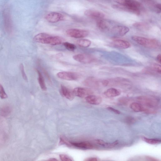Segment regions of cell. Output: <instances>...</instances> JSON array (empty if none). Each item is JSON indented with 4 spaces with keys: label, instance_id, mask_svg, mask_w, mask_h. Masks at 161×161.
<instances>
[{
    "label": "cell",
    "instance_id": "obj_19",
    "mask_svg": "<svg viewBox=\"0 0 161 161\" xmlns=\"http://www.w3.org/2000/svg\"><path fill=\"white\" fill-rule=\"evenodd\" d=\"M71 143L75 147L86 149H93L95 147L93 143L88 141Z\"/></svg>",
    "mask_w": 161,
    "mask_h": 161
},
{
    "label": "cell",
    "instance_id": "obj_35",
    "mask_svg": "<svg viewBox=\"0 0 161 161\" xmlns=\"http://www.w3.org/2000/svg\"><path fill=\"white\" fill-rule=\"evenodd\" d=\"M85 160L87 161H97L99 160L97 158L90 157L86 159Z\"/></svg>",
    "mask_w": 161,
    "mask_h": 161
},
{
    "label": "cell",
    "instance_id": "obj_16",
    "mask_svg": "<svg viewBox=\"0 0 161 161\" xmlns=\"http://www.w3.org/2000/svg\"><path fill=\"white\" fill-rule=\"evenodd\" d=\"M85 99L86 102L89 104L94 105H100L102 101V98L101 97L92 95L86 96Z\"/></svg>",
    "mask_w": 161,
    "mask_h": 161
},
{
    "label": "cell",
    "instance_id": "obj_29",
    "mask_svg": "<svg viewBox=\"0 0 161 161\" xmlns=\"http://www.w3.org/2000/svg\"><path fill=\"white\" fill-rule=\"evenodd\" d=\"M0 97L2 99L7 98L8 96L2 85L0 84Z\"/></svg>",
    "mask_w": 161,
    "mask_h": 161
},
{
    "label": "cell",
    "instance_id": "obj_31",
    "mask_svg": "<svg viewBox=\"0 0 161 161\" xmlns=\"http://www.w3.org/2000/svg\"><path fill=\"white\" fill-rule=\"evenodd\" d=\"M20 69L22 73V75L24 79L27 82L28 80L27 78L25 72L24 67L22 64L20 65Z\"/></svg>",
    "mask_w": 161,
    "mask_h": 161
},
{
    "label": "cell",
    "instance_id": "obj_24",
    "mask_svg": "<svg viewBox=\"0 0 161 161\" xmlns=\"http://www.w3.org/2000/svg\"><path fill=\"white\" fill-rule=\"evenodd\" d=\"M77 43L78 46L83 48L89 47L91 44L90 40L87 39H81L77 41Z\"/></svg>",
    "mask_w": 161,
    "mask_h": 161
},
{
    "label": "cell",
    "instance_id": "obj_32",
    "mask_svg": "<svg viewBox=\"0 0 161 161\" xmlns=\"http://www.w3.org/2000/svg\"><path fill=\"white\" fill-rule=\"evenodd\" d=\"M141 1L147 4L148 5L153 7L155 8L156 4L155 3L154 0H141Z\"/></svg>",
    "mask_w": 161,
    "mask_h": 161
},
{
    "label": "cell",
    "instance_id": "obj_22",
    "mask_svg": "<svg viewBox=\"0 0 161 161\" xmlns=\"http://www.w3.org/2000/svg\"><path fill=\"white\" fill-rule=\"evenodd\" d=\"M96 142L99 145L105 148H111L117 146L118 143V141H115L112 143H106L101 139H96Z\"/></svg>",
    "mask_w": 161,
    "mask_h": 161
},
{
    "label": "cell",
    "instance_id": "obj_14",
    "mask_svg": "<svg viewBox=\"0 0 161 161\" xmlns=\"http://www.w3.org/2000/svg\"><path fill=\"white\" fill-rule=\"evenodd\" d=\"M112 32L115 35L123 36L126 34L129 31V27L124 26H117L112 28Z\"/></svg>",
    "mask_w": 161,
    "mask_h": 161
},
{
    "label": "cell",
    "instance_id": "obj_23",
    "mask_svg": "<svg viewBox=\"0 0 161 161\" xmlns=\"http://www.w3.org/2000/svg\"><path fill=\"white\" fill-rule=\"evenodd\" d=\"M37 73H38V80L39 82V84L40 86V88L42 90L44 91H46L47 90V87L45 84L44 78L43 77L42 74L39 70H36Z\"/></svg>",
    "mask_w": 161,
    "mask_h": 161
},
{
    "label": "cell",
    "instance_id": "obj_12",
    "mask_svg": "<svg viewBox=\"0 0 161 161\" xmlns=\"http://www.w3.org/2000/svg\"><path fill=\"white\" fill-rule=\"evenodd\" d=\"M84 14L87 17L97 20L103 19L105 16L102 12L94 10H88L84 12Z\"/></svg>",
    "mask_w": 161,
    "mask_h": 161
},
{
    "label": "cell",
    "instance_id": "obj_26",
    "mask_svg": "<svg viewBox=\"0 0 161 161\" xmlns=\"http://www.w3.org/2000/svg\"><path fill=\"white\" fill-rule=\"evenodd\" d=\"M142 139L143 141L152 145H156L160 143L161 140L157 139H150L145 137H143Z\"/></svg>",
    "mask_w": 161,
    "mask_h": 161
},
{
    "label": "cell",
    "instance_id": "obj_38",
    "mask_svg": "<svg viewBox=\"0 0 161 161\" xmlns=\"http://www.w3.org/2000/svg\"><path fill=\"white\" fill-rule=\"evenodd\" d=\"M49 160L50 161H57L58 160L57 159L55 158H51Z\"/></svg>",
    "mask_w": 161,
    "mask_h": 161
},
{
    "label": "cell",
    "instance_id": "obj_8",
    "mask_svg": "<svg viewBox=\"0 0 161 161\" xmlns=\"http://www.w3.org/2000/svg\"><path fill=\"white\" fill-rule=\"evenodd\" d=\"M112 7L115 10L129 12L136 15H139L140 14V11L139 8L119 5L118 4L113 5Z\"/></svg>",
    "mask_w": 161,
    "mask_h": 161
},
{
    "label": "cell",
    "instance_id": "obj_11",
    "mask_svg": "<svg viewBox=\"0 0 161 161\" xmlns=\"http://www.w3.org/2000/svg\"><path fill=\"white\" fill-rule=\"evenodd\" d=\"M45 18L51 23H56L64 19V16L61 14L57 12H52L47 14Z\"/></svg>",
    "mask_w": 161,
    "mask_h": 161
},
{
    "label": "cell",
    "instance_id": "obj_5",
    "mask_svg": "<svg viewBox=\"0 0 161 161\" xmlns=\"http://www.w3.org/2000/svg\"><path fill=\"white\" fill-rule=\"evenodd\" d=\"M4 27L6 31L11 33L13 30V23L9 10L5 9L3 13Z\"/></svg>",
    "mask_w": 161,
    "mask_h": 161
},
{
    "label": "cell",
    "instance_id": "obj_37",
    "mask_svg": "<svg viewBox=\"0 0 161 161\" xmlns=\"http://www.w3.org/2000/svg\"><path fill=\"white\" fill-rule=\"evenodd\" d=\"M157 59L158 61L160 64L161 63V55L160 54L158 55L157 57Z\"/></svg>",
    "mask_w": 161,
    "mask_h": 161
},
{
    "label": "cell",
    "instance_id": "obj_33",
    "mask_svg": "<svg viewBox=\"0 0 161 161\" xmlns=\"http://www.w3.org/2000/svg\"><path fill=\"white\" fill-rule=\"evenodd\" d=\"M60 157L62 161H72L71 158L67 155H60Z\"/></svg>",
    "mask_w": 161,
    "mask_h": 161
},
{
    "label": "cell",
    "instance_id": "obj_18",
    "mask_svg": "<svg viewBox=\"0 0 161 161\" xmlns=\"http://www.w3.org/2000/svg\"><path fill=\"white\" fill-rule=\"evenodd\" d=\"M96 24L98 27L101 31L106 32L110 30V23L103 19L98 20Z\"/></svg>",
    "mask_w": 161,
    "mask_h": 161
},
{
    "label": "cell",
    "instance_id": "obj_10",
    "mask_svg": "<svg viewBox=\"0 0 161 161\" xmlns=\"http://www.w3.org/2000/svg\"><path fill=\"white\" fill-rule=\"evenodd\" d=\"M74 96L81 98H84L89 96L92 95V91L89 88L77 87L73 90Z\"/></svg>",
    "mask_w": 161,
    "mask_h": 161
},
{
    "label": "cell",
    "instance_id": "obj_27",
    "mask_svg": "<svg viewBox=\"0 0 161 161\" xmlns=\"http://www.w3.org/2000/svg\"><path fill=\"white\" fill-rule=\"evenodd\" d=\"M11 108L10 107L8 106L4 107L0 110V115L2 116L6 117L11 113Z\"/></svg>",
    "mask_w": 161,
    "mask_h": 161
},
{
    "label": "cell",
    "instance_id": "obj_17",
    "mask_svg": "<svg viewBox=\"0 0 161 161\" xmlns=\"http://www.w3.org/2000/svg\"><path fill=\"white\" fill-rule=\"evenodd\" d=\"M61 92L63 96L70 101L73 100L75 96L73 91L63 85L61 86Z\"/></svg>",
    "mask_w": 161,
    "mask_h": 161
},
{
    "label": "cell",
    "instance_id": "obj_1",
    "mask_svg": "<svg viewBox=\"0 0 161 161\" xmlns=\"http://www.w3.org/2000/svg\"><path fill=\"white\" fill-rule=\"evenodd\" d=\"M36 42L52 45H56L63 44L65 41L63 37L53 36L46 33H41L36 35L34 38Z\"/></svg>",
    "mask_w": 161,
    "mask_h": 161
},
{
    "label": "cell",
    "instance_id": "obj_15",
    "mask_svg": "<svg viewBox=\"0 0 161 161\" xmlns=\"http://www.w3.org/2000/svg\"><path fill=\"white\" fill-rule=\"evenodd\" d=\"M112 44L115 47L122 49H127L131 46L130 44L128 41L120 39L114 40Z\"/></svg>",
    "mask_w": 161,
    "mask_h": 161
},
{
    "label": "cell",
    "instance_id": "obj_6",
    "mask_svg": "<svg viewBox=\"0 0 161 161\" xmlns=\"http://www.w3.org/2000/svg\"><path fill=\"white\" fill-rule=\"evenodd\" d=\"M57 76L60 79L67 81H75L80 77V74L76 72H62L57 74Z\"/></svg>",
    "mask_w": 161,
    "mask_h": 161
},
{
    "label": "cell",
    "instance_id": "obj_4",
    "mask_svg": "<svg viewBox=\"0 0 161 161\" xmlns=\"http://www.w3.org/2000/svg\"><path fill=\"white\" fill-rule=\"evenodd\" d=\"M68 36L75 38H82L87 37L89 34V31L78 29H70L66 31Z\"/></svg>",
    "mask_w": 161,
    "mask_h": 161
},
{
    "label": "cell",
    "instance_id": "obj_9",
    "mask_svg": "<svg viewBox=\"0 0 161 161\" xmlns=\"http://www.w3.org/2000/svg\"><path fill=\"white\" fill-rule=\"evenodd\" d=\"M84 84L89 87L97 88L101 86H104L103 80H98L93 77H89L86 79L84 82Z\"/></svg>",
    "mask_w": 161,
    "mask_h": 161
},
{
    "label": "cell",
    "instance_id": "obj_2",
    "mask_svg": "<svg viewBox=\"0 0 161 161\" xmlns=\"http://www.w3.org/2000/svg\"><path fill=\"white\" fill-rule=\"evenodd\" d=\"M131 39L138 44L148 48L156 49L160 45L159 41L156 39H150L137 36H132Z\"/></svg>",
    "mask_w": 161,
    "mask_h": 161
},
{
    "label": "cell",
    "instance_id": "obj_21",
    "mask_svg": "<svg viewBox=\"0 0 161 161\" xmlns=\"http://www.w3.org/2000/svg\"><path fill=\"white\" fill-rule=\"evenodd\" d=\"M130 108L136 112L146 111V108L140 103L136 102L132 103L130 105Z\"/></svg>",
    "mask_w": 161,
    "mask_h": 161
},
{
    "label": "cell",
    "instance_id": "obj_3",
    "mask_svg": "<svg viewBox=\"0 0 161 161\" xmlns=\"http://www.w3.org/2000/svg\"><path fill=\"white\" fill-rule=\"evenodd\" d=\"M137 99L140 104L148 108H154L158 105L157 100L153 97L148 96H141L138 97Z\"/></svg>",
    "mask_w": 161,
    "mask_h": 161
},
{
    "label": "cell",
    "instance_id": "obj_7",
    "mask_svg": "<svg viewBox=\"0 0 161 161\" xmlns=\"http://www.w3.org/2000/svg\"><path fill=\"white\" fill-rule=\"evenodd\" d=\"M73 58L78 62L85 64L91 63L95 60L93 56L86 53H80L74 55L73 56Z\"/></svg>",
    "mask_w": 161,
    "mask_h": 161
},
{
    "label": "cell",
    "instance_id": "obj_20",
    "mask_svg": "<svg viewBox=\"0 0 161 161\" xmlns=\"http://www.w3.org/2000/svg\"><path fill=\"white\" fill-rule=\"evenodd\" d=\"M121 94L120 90L114 88H110L104 92L105 95L108 98H111L118 96Z\"/></svg>",
    "mask_w": 161,
    "mask_h": 161
},
{
    "label": "cell",
    "instance_id": "obj_34",
    "mask_svg": "<svg viewBox=\"0 0 161 161\" xmlns=\"http://www.w3.org/2000/svg\"><path fill=\"white\" fill-rule=\"evenodd\" d=\"M107 109L110 111H112V112L116 114H119L121 113L120 111L117 109H115L112 108V107H108V108H107Z\"/></svg>",
    "mask_w": 161,
    "mask_h": 161
},
{
    "label": "cell",
    "instance_id": "obj_28",
    "mask_svg": "<svg viewBox=\"0 0 161 161\" xmlns=\"http://www.w3.org/2000/svg\"><path fill=\"white\" fill-rule=\"evenodd\" d=\"M63 45L66 49L70 51H73L77 48L75 45L68 42H64Z\"/></svg>",
    "mask_w": 161,
    "mask_h": 161
},
{
    "label": "cell",
    "instance_id": "obj_13",
    "mask_svg": "<svg viewBox=\"0 0 161 161\" xmlns=\"http://www.w3.org/2000/svg\"><path fill=\"white\" fill-rule=\"evenodd\" d=\"M114 1L119 5L139 9L141 6V4L135 0H114Z\"/></svg>",
    "mask_w": 161,
    "mask_h": 161
},
{
    "label": "cell",
    "instance_id": "obj_30",
    "mask_svg": "<svg viewBox=\"0 0 161 161\" xmlns=\"http://www.w3.org/2000/svg\"><path fill=\"white\" fill-rule=\"evenodd\" d=\"M153 70L160 74L161 73V65L157 64H153L151 66Z\"/></svg>",
    "mask_w": 161,
    "mask_h": 161
},
{
    "label": "cell",
    "instance_id": "obj_36",
    "mask_svg": "<svg viewBox=\"0 0 161 161\" xmlns=\"http://www.w3.org/2000/svg\"><path fill=\"white\" fill-rule=\"evenodd\" d=\"M146 158L148 160L158 161V160L149 156H146Z\"/></svg>",
    "mask_w": 161,
    "mask_h": 161
},
{
    "label": "cell",
    "instance_id": "obj_25",
    "mask_svg": "<svg viewBox=\"0 0 161 161\" xmlns=\"http://www.w3.org/2000/svg\"><path fill=\"white\" fill-rule=\"evenodd\" d=\"M133 26L139 30H148L150 27L148 23L140 22L134 23L133 24Z\"/></svg>",
    "mask_w": 161,
    "mask_h": 161
}]
</instances>
